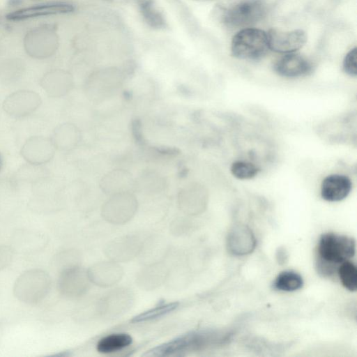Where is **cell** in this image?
I'll list each match as a JSON object with an SVG mask.
<instances>
[{
	"instance_id": "obj_1",
	"label": "cell",
	"mask_w": 357,
	"mask_h": 357,
	"mask_svg": "<svg viewBox=\"0 0 357 357\" xmlns=\"http://www.w3.org/2000/svg\"><path fill=\"white\" fill-rule=\"evenodd\" d=\"M317 252V272L324 277L331 276L337 271L338 264L354 256L356 242L345 235L325 233L320 236Z\"/></svg>"
},
{
	"instance_id": "obj_2",
	"label": "cell",
	"mask_w": 357,
	"mask_h": 357,
	"mask_svg": "<svg viewBox=\"0 0 357 357\" xmlns=\"http://www.w3.org/2000/svg\"><path fill=\"white\" fill-rule=\"evenodd\" d=\"M267 11V6L262 0H241L229 7L220 8L218 17L229 29H244L261 22Z\"/></svg>"
},
{
	"instance_id": "obj_3",
	"label": "cell",
	"mask_w": 357,
	"mask_h": 357,
	"mask_svg": "<svg viewBox=\"0 0 357 357\" xmlns=\"http://www.w3.org/2000/svg\"><path fill=\"white\" fill-rule=\"evenodd\" d=\"M51 279L48 273L39 268H32L23 272L15 280L13 294L21 302L36 305L48 294Z\"/></svg>"
},
{
	"instance_id": "obj_4",
	"label": "cell",
	"mask_w": 357,
	"mask_h": 357,
	"mask_svg": "<svg viewBox=\"0 0 357 357\" xmlns=\"http://www.w3.org/2000/svg\"><path fill=\"white\" fill-rule=\"evenodd\" d=\"M268 50L267 33L259 29H242L231 40V54L240 59L258 60L264 56Z\"/></svg>"
},
{
	"instance_id": "obj_5",
	"label": "cell",
	"mask_w": 357,
	"mask_h": 357,
	"mask_svg": "<svg viewBox=\"0 0 357 357\" xmlns=\"http://www.w3.org/2000/svg\"><path fill=\"white\" fill-rule=\"evenodd\" d=\"M42 100L36 92L22 89L9 94L3 102V109L9 116L21 118L33 113L40 106Z\"/></svg>"
},
{
	"instance_id": "obj_6",
	"label": "cell",
	"mask_w": 357,
	"mask_h": 357,
	"mask_svg": "<svg viewBox=\"0 0 357 357\" xmlns=\"http://www.w3.org/2000/svg\"><path fill=\"white\" fill-rule=\"evenodd\" d=\"M266 33L269 50L278 53L295 52L307 41L305 32L301 29L284 31L271 29Z\"/></svg>"
},
{
	"instance_id": "obj_7",
	"label": "cell",
	"mask_w": 357,
	"mask_h": 357,
	"mask_svg": "<svg viewBox=\"0 0 357 357\" xmlns=\"http://www.w3.org/2000/svg\"><path fill=\"white\" fill-rule=\"evenodd\" d=\"M56 148L51 139L43 136H32L28 138L21 149V155L29 164L40 165L50 161Z\"/></svg>"
},
{
	"instance_id": "obj_8",
	"label": "cell",
	"mask_w": 357,
	"mask_h": 357,
	"mask_svg": "<svg viewBox=\"0 0 357 357\" xmlns=\"http://www.w3.org/2000/svg\"><path fill=\"white\" fill-rule=\"evenodd\" d=\"M273 69L280 76L289 78L298 77L310 74L313 70L312 62L297 53L285 54L273 65Z\"/></svg>"
},
{
	"instance_id": "obj_9",
	"label": "cell",
	"mask_w": 357,
	"mask_h": 357,
	"mask_svg": "<svg viewBox=\"0 0 357 357\" xmlns=\"http://www.w3.org/2000/svg\"><path fill=\"white\" fill-rule=\"evenodd\" d=\"M73 10L72 4L56 2L21 8L8 13L6 18L11 21H20L40 16L66 14Z\"/></svg>"
},
{
	"instance_id": "obj_10",
	"label": "cell",
	"mask_w": 357,
	"mask_h": 357,
	"mask_svg": "<svg viewBox=\"0 0 357 357\" xmlns=\"http://www.w3.org/2000/svg\"><path fill=\"white\" fill-rule=\"evenodd\" d=\"M227 246L228 250L234 255H246L255 250L256 238L247 226H234L227 235Z\"/></svg>"
},
{
	"instance_id": "obj_11",
	"label": "cell",
	"mask_w": 357,
	"mask_h": 357,
	"mask_svg": "<svg viewBox=\"0 0 357 357\" xmlns=\"http://www.w3.org/2000/svg\"><path fill=\"white\" fill-rule=\"evenodd\" d=\"M352 183L350 178L342 174L327 176L321 184V196L328 202H340L345 199L350 193Z\"/></svg>"
},
{
	"instance_id": "obj_12",
	"label": "cell",
	"mask_w": 357,
	"mask_h": 357,
	"mask_svg": "<svg viewBox=\"0 0 357 357\" xmlns=\"http://www.w3.org/2000/svg\"><path fill=\"white\" fill-rule=\"evenodd\" d=\"M51 139L56 148L60 151H70L78 144L81 139L79 128L70 123L57 126L52 135Z\"/></svg>"
},
{
	"instance_id": "obj_13",
	"label": "cell",
	"mask_w": 357,
	"mask_h": 357,
	"mask_svg": "<svg viewBox=\"0 0 357 357\" xmlns=\"http://www.w3.org/2000/svg\"><path fill=\"white\" fill-rule=\"evenodd\" d=\"M41 86L48 96L60 98L70 91L73 84L68 77L63 75L52 74L42 79Z\"/></svg>"
},
{
	"instance_id": "obj_14",
	"label": "cell",
	"mask_w": 357,
	"mask_h": 357,
	"mask_svg": "<svg viewBox=\"0 0 357 357\" xmlns=\"http://www.w3.org/2000/svg\"><path fill=\"white\" fill-rule=\"evenodd\" d=\"M132 342V337L126 333H115L102 337L97 344V351L109 354L128 347Z\"/></svg>"
},
{
	"instance_id": "obj_15",
	"label": "cell",
	"mask_w": 357,
	"mask_h": 357,
	"mask_svg": "<svg viewBox=\"0 0 357 357\" xmlns=\"http://www.w3.org/2000/svg\"><path fill=\"white\" fill-rule=\"evenodd\" d=\"M141 14L146 22L156 29L165 26V19L155 6L153 0H137Z\"/></svg>"
},
{
	"instance_id": "obj_16",
	"label": "cell",
	"mask_w": 357,
	"mask_h": 357,
	"mask_svg": "<svg viewBox=\"0 0 357 357\" xmlns=\"http://www.w3.org/2000/svg\"><path fill=\"white\" fill-rule=\"evenodd\" d=\"M303 285V278L293 271L280 273L275 278L274 288L282 291H294L301 289Z\"/></svg>"
},
{
	"instance_id": "obj_17",
	"label": "cell",
	"mask_w": 357,
	"mask_h": 357,
	"mask_svg": "<svg viewBox=\"0 0 357 357\" xmlns=\"http://www.w3.org/2000/svg\"><path fill=\"white\" fill-rule=\"evenodd\" d=\"M100 184L105 189H123L132 184V180L130 174L126 171L115 169L105 175L102 178Z\"/></svg>"
},
{
	"instance_id": "obj_18",
	"label": "cell",
	"mask_w": 357,
	"mask_h": 357,
	"mask_svg": "<svg viewBox=\"0 0 357 357\" xmlns=\"http://www.w3.org/2000/svg\"><path fill=\"white\" fill-rule=\"evenodd\" d=\"M337 271L342 285L350 291H356L357 269L356 265L347 260L341 263Z\"/></svg>"
},
{
	"instance_id": "obj_19",
	"label": "cell",
	"mask_w": 357,
	"mask_h": 357,
	"mask_svg": "<svg viewBox=\"0 0 357 357\" xmlns=\"http://www.w3.org/2000/svg\"><path fill=\"white\" fill-rule=\"evenodd\" d=\"M178 306V302L157 306L134 317L131 321L133 323H139L155 319L174 311Z\"/></svg>"
},
{
	"instance_id": "obj_20",
	"label": "cell",
	"mask_w": 357,
	"mask_h": 357,
	"mask_svg": "<svg viewBox=\"0 0 357 357\" xmlns=\"http://www.w3.org/2000/svg\"><path fill=\"white\" fill-rule=\"evenodd\" d=\"M230 170L234 177L241 180L252 178L259 172V169L255 165L241 160L233 162Z\"/></svg>"
},
{
	"instance_id": "obj_21",
	"label": "cell",
	"mask_w": 357,
	"mask_h": 357,
	"mask_svg": "<svg viewBox=\"0 0 357 357\" xmlns=\"http://www.w3.org/2000/svg\"><path fill=\"white\" fill-rule=\"evenodd\" d=\"M342 68L344 73L350 76L357 75V48L350 50L343 60Z\"/></svg>"
},
{
	"instance_id": "obj_22",
	"label": "cell",
	"mask_w": 357,
	"mask_h": 357,
	"mask_svg": "<svg viewBox=\"0 0 357 357\" xmlns=\"http://www.w3.org/2000/svg\"><path fill=\"white\" fill-rule=\"evenodd\" d=\"M13 257L14 250L11 247L0 245V271L11 264Z\"/></svg>"
},
{
	"instance_id": "obj_23",
	"label": "cell",
	"mask_w": 357,
	"mask_h": 357,
	"mask_svg": "<svg viewBox=\"0 0 357 357\" xmlns=\"http://www.w3.org/2000/svg\"><path fill=\"white\" fill-rule=\"evenodd\" d=\"M275 258L280 265H284L288 261V253L284 247L281 246L278 248Z\"/></svg>"
},
{
	"instance_id": "obj_24",
	"label": "cell",
	"mask_w": 357,
	"mask_h": 357,
	"mask_svg": "<svg viewBox=\"0 0 357 357\" xmlns=\"http://www.w3.org/2000/svg\"><path fill=\"white\" fill-rule=\"evenodd\" d=\"M140 122L138 120H135L132 122V132L136 138V140L139 142V143H142L143 139L141 137V126Z\"/></svg>"
},
{
	"instance_id": "obj_25",
	"label": "cell",
	"mask_w": 357,
	"mask_h": 357,
	"mask_svg": "<svg viewBox=\"0 0 357 357\" xmlns=\"http://www.w3.org/2000/svg\"><path fill=\"white\" fill-rule=\"evenodd\" d=\"M21 3V0H10V3L13 6L17 5Z\"/></svg>"
},
{
	"instance_id": "obj_26",
	"label": "cell",
	"mask_w": 357,
	"mask_h": 357,
	"mask_svg": "<svg viewBox=\"0 0 357 357\" xmlns=\"http://www.w3.org/2000/svg\"><path fill=\"white\" fill-rule=\"evenodd\" d=\"M2 166H3V158L0 153V171L1 170Z\"/></svg>"
}]
</instances>
